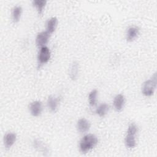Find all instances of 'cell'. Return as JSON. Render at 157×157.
Segmentation results:
<instances>
[{
  "label": "cell",
  "instance_id": "3957f363",
  "mask_svg": "<svg viewBox=\"0 0 157 157\" xmlns=\"http://www.w3.org/2000/svg\"><path fill=\"white\" fill-rule=\"evenodd\" d=\"M156 74L155 73L151 78L146 80L142 86V92L146 96H151L153 94L156 86Z\"/></svg>",
  "mask_w": 157,
  "mask_h": 157
},
{
  "label": "cell",
  "instance_id": "5bb4252c",
  "mask_svg": "<svg viewBox=\"0 0 157 157\" xmlns=\"http://www.w3.org/2000/svg\"><path fill=\"white\" fill-rule=\"evenodd\" d=\"M22 12V9L20 6H15L13 8L12 11V20L14 23H17L19 21L21 14Z\"/></svg>",
  "mask_w": 157,
  "mask_h": 157
},
{
  "label": "cell",
  "instance_id": "277c9868",
  "mask_svg": "<svg viewBox=\"0 0 157 157\" xmlns=\"http://www.w3.org/2000/svg\"><path fill=\"white\" fill-rule=\"evenodd\" d=\"M50 56V51L48 47H47L46 46L41 47L37 57L39 65H42L44 64L47 63L49 61Z\"/></svg>",
  "mask_w": 157,
  "mask_h": 157
},
{
  "label": "cell",
  "instance_id": "7c38bea8",
  "mask_svg": "<svg viewBox=\"0 0 157 157\" xmlns=\"http://www.w3.org/2000/svg\"><path fill=\"white\" fill-rule=\"evenodd\" d=\"M57 26V18L56 17H52L47 22V31L51 34L53 33Z\"/></svg>",
  "mask_w": 157,
  "mask_h": 157
},
{
  "label": "cell",
  "instance_id": "9a60e30c",
  "mask_svg": "<svg viewBox=\"0 0 157 157\" xmlns=\"http://www.w3.org/2000/svg\"><path fill=\"white\" fill-rule=\"evenodd\" d=\"M32 3L33 5L36 8L38 13L39 14H42L47 1L45 0H34L32 2Z\"/></svg>",
  "mask_w": 157,
  "mask_h": 157
},
{
  "label": "cell",
  "instance_id": "30bf717a",
  "mask_svg": "<svg viewBox=\"0 0 157 157\" xmlns=\"http://www.w3.org/2000/svg\"><path fill=\"white\" fill-rule=\"evenodd\" d=\"M90 128V123L89 121H88L85 118H81L78 120L77 123V130L82 133H84L87 132Z\"/></svg>",
  "mask_w": 157,
  "mask_h": 157
},
{
  "label": "cell",
  "instance_id": "9c48e42d",
  "mask_svg": "<svg viewBox=\"0 0 157 157\" xmlns=\"http://www.w3.org/2000/svg\"><path fill=\"white\" fill-rule=\"evenodd\" d=\"M59 98L54 96H50L47 100V106L50 110L52 112H55L59 105Z\"/></svg>",
  "mask_w": 157,
  "mask_h": 157
},
{
  "label": "cell",
  "instance_id": "8fae6325",
  "mask_svg": "<svg viewBox=\"0 0 157 157\" xmlns=\"http://www.w3.org/2000/svg\"><path fill=\"white\" fill-rule=\"evenodd\" d=\"M139 29L136 26H131L128 28L126 33V40L127 41L131 42L134 40L139 35Z\"/></svg>",
  "mask_w": 157,
  "mask_h": 157
},
{
  "label": "cell",
  "instance_id": "52a82bcc",
  "mask_svg": "<svg viewBox=\"0 0 157 157\" xmlns=\"http://www.w3.org/2000/svg\"><path fill=\"white\" fill-rule=\"evenodd\" d=\"M17 139L16 134L13 132L7 133L4 137V146L7 149L10 148L15 143Z\"/></svg>",
  "mask_w": 157,
  "mask_h": 157
},
{
  "label": "cell",
  "instance_id": "2e32d148",
  "mask_svg": "<svg viewBox=\"0 0 157 157\" xmlns=\"http://www.w3.org/2000/svg\"><path fill=\"white\" fill-rule=\"evenodd\" d=\"M109 106L107 104L104 103L101 104L97 108L96 112L99 117H103L107 114V112L109 111Z\"/></svg>",
  "mask_w": 157,
  "mask_h": 157
},
{
  "label": "cell",
  "instance_id": "ac0fdd59",
  "mask_svg": "<svg viewBox=\"0 0 157 157\" xmlns=\"http://www.w3.org/2000/svg\"><path fill=\"white\" fill-rule=\"evenodd\" d=\"M97 94H98V91L96 90H93L90 93L88 98H89V103L90 105L94 106L96 105Z\"/></svg>",
  "mask_w": 157,
  "mask_h": 157
},
{
  "label": "cell",
  "instance_id": "ba28073f",
  "mask_svg": "<svg viewBox=\"0 0 157 157\" xmlns=\"http://www.w3.org/2000/svg\"><path fill=\"white\" fill-rule=\"evenodd\" d=\"M125 99L123 94H117L113 99V106L117 111H121L124 105Z\"/></svg>",
  "mask_w": 157,
  "mask_h": 157
},
{
  "label": "cell",
  "instance_id": "5b68a950",
  "mask_svg": "<svg viewBox=\"0 0 157 157\" xmlns=\"http://www.w3.org/2000/svg\"><path fill=\"white\" fill-rule=\"evenodd\" d=\"M50 37V34L47 31H42L39 33L36 37V43L37 47H42L48 42Z\"/></svg>",
  "mask_w": 157,
  "mask_h": 157
},
{
  "label": "cell",
  "instance_id": "4fadbf2b",
  "mask_svg": "<svg viewBox=\"0 0 157 157\" xmlns=\"http://www.w3.org/2000/svg\"><path fill=\"white\" fill-rule=\"evenodd\" d=\"M78 64L77 62L74 61L71 64L69 69V76L72 80H75L77 78L78 75Z\"/></svg>",
  "mask_w": 157,
  "mask_h": 157
},
{
  "label": "cell",
  "instance_id": "7a4b0ae2",
  "mask_svg": "<svg viewBox=\"0 0 157 157\" xmlns=\"http://www.w3.org/2000/svg\"><path fill=\"white\" fill-rule=\"evenodd\" d=\"M137 132V127L134 123L131 124L128 129L124 139L126 146L129 148H134L136 145V136Z\"/></svg>",
  "mask_w": 157,
  "mask_h": 157
},
{
  "label": "cell",
  "instance_id": "6da1fadb",
  "mask_svg": "<svg viewBox=\"0 0 157 157\" xmlns=\"http://www.w3.org/2000/svg\"><path fill=\"white\" fill-rule=\"evenodd\" d=\"M98 140L96 136L91 134H87L80 141V150L83 153H86L93 148L98 144Z\"/></svg>",
  "mask_w": 157,
  "mask_h": 157
},
{
  "label": "cell",
  "instance_id": "e0dca14e",
  "mask_svg": "<svg viewBox=\"0 0 157 157\" xmlns=\"http://www.w3.org/2000/svg\"><path fill=\"white\" fill-rule=\"evenodd\" d=\"M34 147L37 150L40 151H42L43 153L48 151L47 148L46 147L45 144L42 142H41L39 140H36L34 141Z\"/></svg>",
  "mask_w": 157,
  "mask_h": 157
},
{
  "label": "cell",
  "instance_id": "8992f818",
  "mask_svg": "<svg viewBox=\"0 0 157 157\" xmlns=\"http://www.w3.org/2000/svg\"><path fill=\"white\" fill-rule=\"evenodd\" d=\"M31 115L34 117L39 116L42 111V105L41 102L35 101L32 102L29 107Z\"/></svg>",
  "mask_w": 157,
  "mask_h": 157
}]
</instances>
